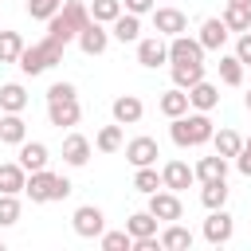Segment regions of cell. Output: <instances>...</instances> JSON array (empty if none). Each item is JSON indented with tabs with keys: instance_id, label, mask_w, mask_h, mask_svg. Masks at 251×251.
Here are the masks:
<instances>
[{
	"instance_id": "obj_14",
	"label": "cell",
	"mask_w": 251,
	"mask_h": 251,
	"mask_svg": "<svg viewBox=\"0 0 251 251\" xmlns=\"http://www.w3.org/2000/svg\"><path fill=\"white\" fill-rule=\"evenodd\" d=\"M157 157H161V149H157L153 137H133V141L126 145V161H129L133 169H141V165H157Z\"/></svg>"
},
{
	"instance_id": "obj_18",
	"label": "cell",
	"mask_w": 251,
	"mask_h": 251,
	"mask_svg": "<svg viewBox=\"0 0 251 251\" xmlns=\"http://www.w3.org/2000/svg\"><path fill=\"white\" fill-rule=\"evenodd\" d=\"M227 35H231V31L224 27V20H220V16H212V20H204V24H200V35H196V39H200V47H204V51H220V47L227 43Z\"/></svg>"
},
{
	"instance_id": "obj_4",
	"label": "cell",
	"mask_w": 251,
	"mask_h": 251,
	"mask_svg": "<svg viewBox=\"0 0 251 251\" xmlns=\"http://www.w3.org/2000/svg\"><path fill=\"white\" fill-rule=\"evenodd\" d=\"M71 227H75V235H82V239H98V235L106 231V216H102L98 204H82V208H75Z\"/></svg>"
},
{
	"instance_id": "obj_6",
	"label": "cell",
	"mask_w": 251,
	"mask_h": 251,
	"mask_svg": "<svg viewBox=\"0 0 251 251\" xmlns=\"http://www.w3.org/2000/svg\"><path fill=\"white\" fill-rule=\"evenodd\" d=\"M231 235H235V220L227 216V208H212L208 220H204V239H208L212 247H220V243H227Z\"/></svg>"
},
{
	"instance_id": "obj_22",
	"label": "cell",
	"mask_w": 251,
	"mask_h": 251,
	"mask_svg": "<svg viewBox=\"0 0 251 251\" xmlns=\"http://www.w3.org/2000/svg\"><path fill=\"white\" fill-rule=\"evenodd\" d=\"M192 173H196V180H200V184H204V180H224V176H227V157H220V153L200 157Z\"/></svg>"
},
{
	"instance_id": "obj_27",
	"label": "cell",
	"mask_w": 251,
	"mask_h": 251,
	"mask_svg": "<svg viewBox=\"0 0 251 251\" xmlns=\"http://www.w3.org/2000/svg\"><path fill=\"white\" fill-rule=\"evenodd\" d=\"M200 78H204V63H173V86L188 90V86H196Z\"/></svg>"
},
{
	"instance_id": "obj_44",
	"label": "cell",
	"mask_w": 251,
	"mask_h": 251,
	"mask_svg": "<svg viewBox=\"0 0 251 251\" xmlns=\"http://www.w3.org/2000/svg\"><path fill=\"white\" fill-rule=\"evenodd\" d=\"M227 4H243V8H251V0H227Z\"/></svg>"
},
{
	"instance_id": "obj_3",
	"label": "cell",
	"mask_w": 251,
	"mask_h": 251,
	"mask_svg": "<svg viewBox=\"0 0 251 251\" xmlns=\"http://www.w3.org/2000/svg\"><path fill=\"white\" fill-rule=\"evenodd\" d=\"M55 63H63V43L59 39H39V43H24V51H20V59H16V67L24 71V75H43V71H51Z\"/></svg>"
},
{
	"instance_id": "obj_35",
	"label": "cell",
	"mask_w": 251,
	"mask_h": 251,
	"mask_svg": "<svg viewBox=\"0 0 251 251\" xmlns=\"http://www.w3.org/2000/svg\"><path fill=\"white\" fill-rule=\"evenodd\" d=\"M133 188H137V192H145V196H149V192H157V188H161V173H157L153 165H141V169L133 173Z\"/></svg>"
},
{
	"instance_id": "obj_46",
	"label": "cell",
	"mask_w": 251,
	"mask_h": 251,
	"mask_svg": "<svg viewBox=\"0 0 251 251\" xmlns=\"http://www.w3.org/2000/svg\"><path fill=\"white\" fill-rule=\"evenodd\" d=\"M243 106H247V110H251V94H247V98H243Z\"/></svg>"
},
{
	"instance_id": "obj_20",
	"label": "cell",
	"mask_w": 251,
	"mask_h": 251,
	"mask_svg": "<svg viewBox=\"0 0 251 251\" xmlns=\"http://www.w3.org/2000/svg\"><path fill=\"white\" fill-rule=\"evenodd\" d=\"M157 110H161L165 118H180V114H188V90H180V86L165 90V94L157 98Z\"/></svg>"
},
{
	"instance_id": "obj_12",
	"label": "cell",
	"mask_w": 251,
	"mask_h": 251,
	"mask_svg": "<svg viewBox=\"0 0 251 251\" xmlns=\"http://www.w3.org/2000/svg\"><path fill=\"white\" fill-rule=\"evenodd\" d=\"M78 118H82V106H78V94L75 98H59V102H47V122L51 126H78Z\"/></svg>"
},
{
	"instance_id": "obj_45",
	"label": "cell",
	"mask_w": 251,
	"mask_h": 251,
	"mask_svg": "<svg viewBox=\"0 0 251 251\" xmlns=\"http://www.w3.org/2000/svg\"><path fill=\"white\" fill-rule=\"evenodd\" d=\"M243 149H251V137H243Z\"/></svg>"
},
{
	"instance_id": "obj_17",
	"label": "cell",
	"mask_w": 251,
	"mask_h": 251,
	"mask_svg": "<svg viewBox=\"0 0 251 251\" xmlns=\"http://www.w3.org/2000/svg\"><path fill=\"white\" fill-rule=\"evenodd\" d=\"M110 35H114L118 43H137V39H141V16H133V12L122 8V16L110 24Z\"/></svg>"
},
{
	"instance_id": "obj_2",
	"label": "cell",
	"mask_w": 251,
	"mask_h": 251,
	"mask_svg": "<svg viewBox=\"0 0 251 251\" xmlns=\"http://www.w3.org/2000/svg\"><path fill=\"white\" fill-rule=\"evenodd\" d=\"M173 126H169V133H173V141L180 145V149H196V145H208L212 141V118L204 114V110H196V114H180V118H169Z\"/></svg>"
},
{
	"instance_id": "obj_37",
	"label": "cell",
	"mask_w": 251,
	"mask_h": 251,
	"mask_svg": "<svg viewBox=\"0 0 251 251\" xmlns=\"http://www.w3.org/2000/svg\"><path fill=\"white\" fill-rule=\"evenodd\" d=\"M20 224V196L16 192H0V227Z\"/></svg>"
},
{
	"instance_id": "obj_25",
	"label": "cell",
	"mask_w": 251,
	"mask_h": 251,
	"mask_svg": "<svg viewBox=\"0 0 251 251\" xmlns=\"http://www.w3.org/2000/svg\"><path fill=\"white\" fill-rule=\"evenodd\" d=\"M0 141H4V145H20V141H27V126H24L20 114H0Z\"/></svg>"
},
{
	"instance_id": "obj_16",
	"label": "cell",
	"mask_w": 251,
	"mask_h": 251,
	"mask_svg": "<svg viewBox=\"0 0 251 251\" xmlns=\"http://www.w3.org/2000/svg\"><path fill=\"white\" fill-rule=\"evenodd\" d=\"M196 180V173L184 165V161H169L165 169H161V188H173V192H184L188 184Z\"/></svg>"
},
{
	"instance_id": "obj_8",
	"label": "cell",
	"mask_w": 251,
	"mask_h": 251,
	"mask_svg": "<svg viewBox=\"0 0 251 251\" xmlns=\"http://www.w3.org/2000/svg\"><path fill=\"white\" fill-rule=\"evenodd\" d=\"M169 63H204V47L200 39H192L188 31L169 39Z\"/></svg>"
},
{
	"instance_id": "obj_9",
	"label": "cell",
	"mask_w": 251,
	"mask_h": 251,
	"mask_svg": "<svg viewBox=\"0 0 251 251\" xmlns=\"http://www.w3.org/2000/svg\"><path fill=\"white\" fill-rule=\"evenodd\" d=\"M153 27H157V35H180V31H188V16L180 12V8H153Z\"/></svg>"
},
{
	"instance_id": "obj_26",
	"label": "cell",
	"mask_w": 251,
	"mask_h": 251,
	"mask_svg": "<svg viewBox=\"0 0 251 251\" xmlns=\"http://www.w3.org/2000/svg\"><path fill=\"white\" fill-rule=\"evenodd\" d=\"M24 180H27V169L20 165V161H8V165H0V192H24Z\"/></svg>"
},
{
	"instance_id": "obj_19",
	"label": "cell",
	"mask_w": 251,
	"mask_h": 251,
	"mask_svg": "<svg viewBox=\"0 0 251 251\" xmlns=\"http://www.w3.org/2000/svg\"><path fill=\"white\" fill-rule=\"evenodd\" d=\"M63 161H67L71 169H82V165L90 161V141H86L82 133H67V137H63Z\"/></svg>"
},
{
	"instance_id": "obj_43",
	"label": "cell",
	"mask_w": 251,
	"mask_h": 251,
	"mask_svg": "<svg viewBox=\"0 0 251 251\" xmlns=\"http://www.w3.org/2000/svg\"><path fill=\"white\" fill-rule=\"evenodd\" d=\"M235 169H239L243 176H251V149H239V153H235Z\"/></svg>"
},
{
	"instance_id": "obj_1",
	"label": "cell",
	"mask_w": 251,
	"mask_h": 251,
	"mask_svg": "<svg viewBox=\"0 0 251 251\" xmlns=\"http://www.w3.org/2000/svg\"><path fill=\"white\" fill-rule=\"evenodd\" d=\"M86 24H90V8H86L82 0H63V8L47 20V35H51V39H59V43L67 47V43H71Z\"/></svg>"
},
{
	"instance_id": "obj_41",
	"label": "cell",
	"mask_w": 251,
	"mask_h": 251,
	"mask_svg": "<svg viewBox=\"0 0 251 251\" xmlns=\"http://www.w3.org/2000/svg\"><path fill=\"white\" fill-rule=\"evenodd\" d=\"M59 98H75V86L71 82H51L47 86V102H59Z\"/></svg>"
},
{
	"instance_id": "obj_11",
	"label": "cell",
	"mask_w": 251,
	"mask_h": 251,
	"mask_svg": "<svg viewBox=\"0 0 251 251\" xmlns=\"http://www.w3.org/2000/svg\"><path fill=\"white\" fill-rule=\"evenodd\" d=\"M137 63L157 71L161 63H169V43L161 35H149V39H137Z\"/></svg>"
},
{
	"instance_id": "obj_32",
	"label": "cell",
	"mask_w": 251,
	"mask_h": 251,
	"mask_svg": "<svg viewBox=\"0 0 251 251\" xmlns=\"http://www.w3.org/2000/svg\"><path fill=\"white\" fill-rule=\"evenodd\" d=\"M216 67H220V82H224V86H239V82H243V63H239L235 55H220Z\"/></svg>"
},
{
	"instance_id": "obj_15",
	"label": "cell",
	"mask_w": 251,
	"mask_h": 251,
	"mask_svg": "<svg viewBox=\"0 0 251 251\" xmlns=\"http://www.w3.org/2000/svg\"><path fill=\"white\" fill-rule=\"evenodd\" d=\"M220 106V90L208 82V78H200L196 86H188V110H204V114H212Z\"/></svg>"
},
{
	"instance_id": "obj_38",
	"label": "cell",
	"mask_w": 251,
	"mask_h": 251,
	"mask_svg": "<svg viewBox=\"0 0 251 251\" xmlns=\"http://www.w3.org/2000/svg\"><path fill=\"white\" fill-rule=\"evenodd\" d=\"M98 243H102V251H129L133 247V235L129 231H102Z\"/></svg>"
},
{
	"instance_id": "obj_39",
	"label": "cell",
	"mask_w": 251,
	"mask_h": 251,
	"mask_svg": "<svg viewBox=\"0 0 251 251\" xmlns=\"http://www.w3.org/2000/svg\"><path fill=\"white\" fill-rule=\"evenodd\" d=\"M63 8V0H27V16L31 20H51Z\"/></svg>"
},
{
	"instance_id": "obj_30",
	"label": "cell",
	"mask_w": 251,
	"mask_h": 251,
	"mask_svg": "<svg viewBox=\"0 0 251 251\" xmlns=\"http://www.w3.org/2000/svg\"><path fill=\"white\" fill-rule=\"evenodd\" d=\"M212 149H216L220 157H227V161H231V157L243 149V137H239L235 129H220V133H212Z\"/></svg>"
},
{
	"instance_id": "obj_33",
	"label": "cell",
	"mask_w": 251,
	"mask_h": 251,
	"mask_svg": "<svg viewBox=\"0 0 251 251\" xmlns=\"http://www.w3.org/2000/svg\"><path fill=\"white\" fill-rule=\"evenodd\" d=\"M94 149H98V153H118V149H122V126H118V122H114V126H102L98 137H94Z\"/></svg>"
},
{
	"instance_id": "obj_23",
	"label": "cell",
	"mask_w": 251,
	"mask_h": 251,
	"mask_svg": "<svg viewBox=\"0 0 251 251\" xmlns=\"http://www.w3.org/2000/svg\"><path fill=\"white\" fill-rule=\"evenodd\" d=\"M157 239H161V251H188V247H192V231H188V227H180L176 220H173Z\"/></svg>"
},
{
	"instance_id": "obj_36",
	"label": "cell",
	"mask_w": 251,
	"mask_h": 251,
	"mask_svg": "<svg viewBox=\"0 0 251 251\" xmlns=\"http://www.w3.org/2000/svg\"><path fill=\"white\" fill-rule=\"evenodd\" d=\"M122 16V0H94L90 4V20H98V24H114Z\"/></svg>"
},
{
	"instance_id": "obj_34",
	"label": "cell",
	"mask_w": 251,
	"mask_h": 251,
	"mask_svg": "<svg viewBox=\"0 0 251 251\" xmlns=\"http://www.w3.org/2000/svg\"><path fill=\"white\" fill-rule=\"evenodd\" d=\"M24 51V35L20 31H0V63H16Z\"/></svg>"
},
{
	"instance_id": "obj_21",
	"label": "cell",
	"mask_w": 251,
	"mask_h": 251,
	"mask_svg": "<svg viewBox=\"0 0 251 251\" xmlns=\"http://www.w3.org/2000/svg\"><path fill=\"white\" fill-rule=\"evenodd\" d=\"M47 145L43 141H20V165L27 169V173H35V169H47Z\"/></svg>"
},
{
	"instance_id": "obj_29",
	"label": "cell",
	"mask_w": 251,
	"mask_h": 251,
	"mask_svg": "<svg viewBox=\"0 0 251 251\" xmlns=\"http://www.w3.org/2000/svg\"><path fill=\"white\" fill-rule=\"evenodd\" d=\"M126 231L133 235V239H145V235H157V216L145 208V212H133L129 220H126Z\"/></svg>"
},
{
	"instance_id": "obj_28",
	"label": "cell",
	"mask_w": 251,
	"mask_h": 251,
	"mask_svg": "<svg viewBox=\"0 0 251 251\" xmlns=\"http://www.w3.org/2000/svg\"><path fill=\"white\" fill-rule=\"evenodd\" d=\"M200 204H204L208 212H212V208H224V204H227V176H224V180H204Z\"/></svg>"
},
{
	"instance_id": "obj_42",
	"label": "cell",
	"mask_w": 251,
	"mask_h": 251,
	"mask_svg": "<svg viewBox=\"0 0 251 251\" xmlns=\"http://www.w3.org/2000/svg\"><path fill=\"white\" fill-rule=\"evenodd\" d=\"M122 8L133 16H145V12H153V0H122Z\"/></svg>"
},
{
	"instance_id": "obj_5",
	"label": "cell",
	"mask_w": 251,
	"mask_h": 251,
	"mask_svg": "<svg viewBox=\"0 0 251 251\" xmlns=\"http://www.w3.org/2000/svg\"><path fill=\"white\" fill-rule=\"evenodd\" d=\"M149 212L157 216V224H173L184 216V204L173 188H157V192H149Z\"/></svg>"
},
{
	"instance_id": "obj_13",
	"label": "cell",
	"mask_w": 251,
	"mask_h": 251,
	"mask_svg": "<svg viewBox=\"0 0 251 251\" xmlns=\"http://www.w3.org/2000/svg\"><path fill=\"white\" fill-rule=\"evenodd\" d=\"M110 114H114V122H118V126H137V122H141V114H145V106H141V98H137V94H118V98H114V106H110Z\"/></svg>"
},
{
	"instance_id": "obj_10",
	"label": "cell",
	"mask_w": 251,
	"mask_h": 251,
	"mask_svg": "<svg viewBox=\"0 0 251 251\" xmlns=\"http://www.w3.org/2000/svg\"><path fill=\"white\" fill-rule=\"evenodd\" d=\"M78 47H82V55H102L106 47H110V31H106V24H98V20H90L78 35Z\"/></svg>"
},
{
	"instance_id": "obj_7",
	"label": "cell",
	"mask_w": 251,
	"mask_h": 251,
	"mask_svg": "<svg viewBox=\"0 0 251 251\" xmlns=\"http://www.w3.org/2000/svg\"><path fill=\"white\" fill-rule=\"evenodd\" d=\"M55 180H59V173L35 169V173H27V180H24V192L31 196V204H47V200H55Z\"/></svg>"
},
{
	"instance_id": "obj_31",
	"label": "cell",
	"mask_w": 251,
	"mask_h": 251,
	"mask_svg": "<svg viewBox=\"0 0 251 251\" xmlns=\"http://www.w3.org/2000/svg\"><path fill=\"white\" fill-rule=\"evenodd\" d=\"M220 20H224L227 31H247V27H251V8H243V4H227Z\"/></svg>"
},
{
	"instance_id": "obj_24",
	"label": "cell",
	"mask_w": 251,
	"mask_h": 251,
	"mask_svg": "<svg viewBox=\"0 0 251 251\" xmlns=\"http://www.w3.org/2000/svg\"><path fill=\"white\" fill-rule=\"evenodd\" d=\"M27 106V90L20 82H4L0 86V114H24Z\"/></svg>"
},
{
	"instance_id": "obj_40",
	"label": "cell",
	"mask_w": 251,
	"mask_h": 251,
	"mask_svg": "<svg viewBox=\"0 0 251 251\" xmlns=\"http://www.w3.org/2000/svg\"><path fill=\"white\" fill-rule=\"evenodd\" d=\"M235 59H239L243 67H251V27H247V31H239V43H235Z\"/></svg>"
}]
</instances>
